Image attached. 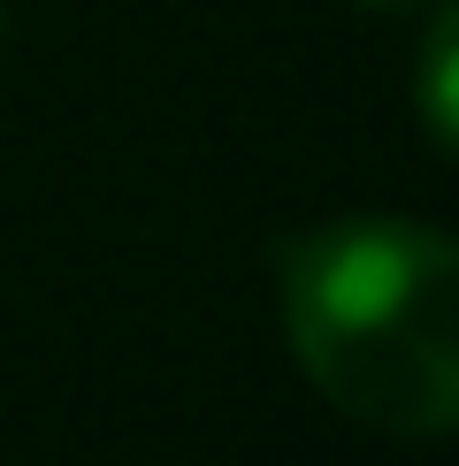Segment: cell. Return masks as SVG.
<instances>
[{
    "instance_id": "3",
    "label": "cell",
    "mask_w": 459,
    "mask_h": 466,
    "mask_svg": "<svg viewBox=\"0 0 459 466\" xmlns=\"http://www.w3.org/2000/svg\"><path fill=\"white\" fill-rule=\"evenodd\" d=\"M360 8H398V0H360Z\"/></svg>"
},
{
    "instance_id": "1",
    "label": "cell",
    "mask_w": 459,
    "mask_h": 466,
    "mask_svg": "<svg viewBox=\"0 0 459 466\" xmlns=\"http://www.w3.org/2000/svg\"><path fill=\"white\" fill-rule=\"evenodd\" d=\"M283 337L337 413L382 436H459V238L344 215L276 252Z\"/></svg>"
},
{
    "instance_id": "2",
    "label": "cell",
    "mask_w": 459,
    "mask_h": 466,
    "mask_svg": "<svg viewBox=\"0 0 459 466\" xmlns=\"http://www.w3.org/2000/svg\"><path fill=\"white\" fill-rule=\"evenodd\" d=\"M413 92H421V123L459 153V0H444V15L429 24V38H421Z\"/></svg>"
}]
</instances>
